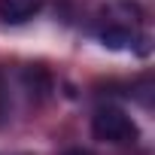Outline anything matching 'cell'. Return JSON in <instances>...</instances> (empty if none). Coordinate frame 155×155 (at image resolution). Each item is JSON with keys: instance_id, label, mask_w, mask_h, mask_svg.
Listing matches in <instances>:
<instances>
[{"instance_id": "obj_2", "label": "cell", "mask_w": 155, "mask_h": 155, "mask_svg": "<svg viewBox=\"0 0 155 155\" xmlns=\"http://www.w3.org/2000/svg\"><path fill=\"white\" fill-rule=\"evenodd\" d=\"M21 88L34 97V101H46L55 91V76L43 67V64H28L21 70Z\"/></svg>"}, {"instance_id": "obj_4", "label": "cell", "mask_w": 155, "mask_h": 155, "mask_svg": "<svg viewBox=\"0 0 155 155\" xmlns=\"http://www.w3.org/2000/svg\"><path fill=\"white\" fill-rule=\"evenodd\" d=\"M3 119H6V85L0 79V125H3Z\"/></svg>"}, {"instance_id": "obj_5", "label": "cell", "mask_w": 155, "mask_h": 155, "mask_svg": "<svg viewBox=\"0 0 155 155\" xmlns=\"http://www.w3.org/2000/svg\"><path fill=\"white\" fill-rule=\"evenodd\" d=\"M61 155H91L88 149H82V146H73V149H64Z\"/></svg>"}, {"instance_id": "obj_1", "label": "cell", "mask_w": 155, "mask_h": 155, "mask_svg": "<svg viewBox=\"0 0 155 155\" xmlns=\"http://www.w3.org/2000/svg\"><path fill=\"white\" fill-rule=\"evenodd\" d=\"M91 137L110 146H134L140 140V128L122 107L107 104V107H97L91 116Z\"/></svg>"}, {"instance_id": "obj_3", "label": "cell", "mask_w": 155, "mask_h": 155, "mask_svg": "<svg viewBox=\"0 0 155 155\" xmlns=\"http://www.w3.org/2000/svg\"><path fill=\"white\" fill-rule=\"evenodd\" d=\"M43 6V0H0V21L6 25H25L34 18Z\"/></svg>"}]
</instances>
